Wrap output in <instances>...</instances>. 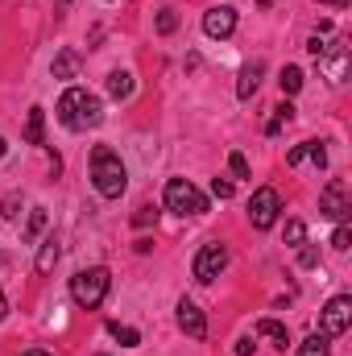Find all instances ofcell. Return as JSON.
<instances>
[{
    "label": "cell",
    "mask_w": 352,
    "mask_h": 356,
    "mask_svg": "<svg viewBox=\"0 0 352 356\" xmlns=\"http://www.w3.org/2000/svg\"><path fill=\"white\" fill-rule=\"evenodd\" d=\"M336 4H349V0H336Z\"/></svg>",
    "instance_id": "cell-38"
},
{
    "label": "cell",
    "mask_w": 352,
    "mask_h": 356,
    "mask_svg": "<svg viewBox=\"0 0 352 356\" xmlns=\"http://www.w3.org/2000/svg\"><path fill=\"white\" fill-rule=\"evenodd\" d=\"M290 116H294V108H290V104H278V108H273V120H269V124H265V133H269V137H273V133H278V129H282V124H286V120H290Z\"/></svg>",
    "instance_id": "cell-21"
},
{
    "label": "cell",
    "mask_w": 352,
    "mask_h": 356,
    "mask_svg": "<svg viewBox=\"0 0 352 356\" xmlns=\"http://www.w3.org/2000/svg\"><path fill=\"white\" fill-rule=\"evenodd\" d=\"M178 29V13L175 8H162V13H158V33H175Z\"/></svg>",
    "instance_id": "cell-26"
},
{
    "label": "cell",
    "mask_w": 352,
    "mask_h": 356,
    "mask_svg": "<svg viewBox=\"0 0 352 356\" xmlns=\"http://www.w3.org/2000/svg\"><path fill=\"white\" fill-rule=\"evenodd\" d=\"M108 286H112V273L104 266H91V269H79L71 277V298L83 307V311H95L104 298H108Z\"/></svg>",
    "instance_id": "cell-3"
},
{
    "label": "cell",
    "mask_w": 352,
    "mask_h": 356,
    "mask_svg": "<svg viewBox=\"0 0 352 356\" xmlns=\"http://www.w3.org/2000/svg\"><path fill=\"white\" fill-rule=\"evenodd\" d=\"M224 266H228V249L224 245H203L199 257H195V282H216Z\"/></svg>",
    "instance_id": "cell-8"
},
{
    "label": "cell",
    "mask_w": 352,
    "mask_h": 356,
    "mask_svg": "<svg viewBox=\"0 0 352 356\" xmlns=\"http://www.w3.org/2000/svg\"><path fill=\"white\" fill-rule=\"evenodd\" d=\"M257 4H262V8H269V4H273V0H257Z\"/></svg>",
    "instance_id": "cell-37"
},
{
    "label": "cell",
    "mask_w": 352,
    "mask_h": 356,
    "mask_svg": "<svg viewBox=\"0 0 352 356\" xmlns=\"http://www.w3.org/2000/svg\"><path fill=\"white\" fill-rule=\"evenodd\" d=\"M307 158H311L315 166H328V149H323L319 141H303V145H294V149L286 154V162H290V166H298V162H307Z\"/></svg>",
    "instance_id": "cell-11"
},
{
    "label": "cell",
    "mask_w": 352,
    "mask_h": 356,
    "mask_svg": "<svg viewBox=\"0 0 352 356\" xmlns=\"http://www.w3.org/2000/svg\"><path fill=\"white\" fill-rule=\"evenodd\" d=\"M228 166H232V175L237 178H249V162H245V154H228Z\"/></svg>",
    "instance_id": "cell-27"
},
{
    "label": "cell",
    "mask_w": 352,
    "mask_h": 356,
    "mask_svg": "<svg viewBox=\"0 0 352 356\" xmlns=\"http://www.w3.org/2000/svg\"><path fill=\"white\" fill-rule=\"evenodd\" d=\"M63 4H67V0H63Z\"/></svg>",
    "instance_id": "cell-40"
},
{
    "label": "cell",
    "mask_w": 352,
    "mask_h": 356,
    "mask_svg": "<svg viewBox=\"0 0 352 356\" xmlns=\"http://www.w3.org/2000/svg\"><path fill=\"white\" fill-rule=\"evenodd\" d=\"M262 75H265V63H249V67L241 71V83H237V95H241V99H249L253 91L262 88Z\"/></svg>",
    "instance_id": "cell-12"
},
{
    "label": "cell",
    "mask_w": 352,
    "mask_h": 356,
    "mask_svg": "<svg viewBox=\"0 0 352 356\" xmlns=\"http://www.w3.org/2000/svg\"><path fill=\"white\" fill-rule=\"evenodd\" d=\"M0 261H4V257H0Z\"/></svg>",
    "instance_id": "cell-41"
},
{
    "label": "cell",
    "mask_w": 352,
    "mask_h": 356,
    "mask_svg": "<svg viewBox=\"0 0 352 356\" xmlns=\"http://www.w3.org/2000/svg\"><path fill=\"white\" fill-rule=\"evenodd\" d=\"M154 220H158V211H154V207H141V211L133 216V224H137V228H145V224H154Z\"/></svg>",
    "instance_id": "cell-30"
},
{
    "label": "cell",
    "mask_w": 352,
    "mask_h": 356,
    "mask_svg": "<svg viewBox=\"0 0 352 356\" xmlns=\"http://www.w3.org/2000/svg\"><path fill=\"white\" fill-rule=\"evenodd\" d=\"M211 195L216 199H232V182L228 178H211Z\"/></svg>",
    "instance_id": "cell-28"
},
{
    "label": "cell",
    "mask_w": 352,
    "mask_h": 356,
    "mask_svg": "<svg viewBox=\"0 0 352 356\" xmlns=\"http://www.w3.org/2000/svg\"><path fill=\"white\" fill-rule=\"evenodd\" d=\"M75 75H79V54L75 50H63L54 58V79H75Z\"/></svg>",
    "instance_id": "cell-14"
},
{
    "label": "cell",
    "mask_w": 352,
    "mask_h": 356,
    "mask_svg": "<svg viewBox=\"0 0 352 356\" xmlns=\"http://www.w3.org/2000/svg\"><path fill=\"white\" fill-rule=\"evenodd\" d=\"M8 315V298H4V290H0V319Z\"/></svg>",
    "instance_id": "cell-34"
},
{
    "label": "cell",
    "mask_w": 352,
    "mask_h": 356,
    "mask_svg": "<svg viewBox=\"0 0 352 356\" xmlns=\"http://www.w3.org/2000/svg\"><path fill=\"white\" fill-rule=\"evenodd\" d=\"M58 120L67 129H95L104 120V104L91 91L71 88V91H63V99H58Z\"/></svg>",
    "instance_id": "cell-2"
},
{
    "label": "cell",
    "mask_w": 352,
    "mask_h": 356,
    "mask_svg": "<svg viewBox=\"0 0 352 356\" xmlns=\"http://www.w3.org/2000/svg\"><path fill=\"white\" fill-rule=\"evenodd\" d=\"M237 356H253V340H237Z\"/></svg>",
    "instance_id": "cell-33"
},
{
    "label": "cell",
    "mask_w": 352,
    "mask_h": 356,
    "mask_svg": "<svg viewBox=\"0 0 352 356\" xmlns=\"http://www.w3.org/2000/svg\"><path fill=\"white\" fill-rule=\"evenodd\" d=\"M352 323V298L349 294H336L328 307H323V319H319V327H323V336H344Z\"/></svg>",
    "instance_id": "cell-6"
},
{
    "label": "cell",
    "mask_w": 352,
    "mask_h": 356,
    "mask_svg": "<svg viewBox=\"0 0 352 356\" xmlns=\"http://www.w3.org/2000/svg\"><path fill=\"white\" fill-rule=\"evenodd\" d=\"M278 211H282V199H278V191L273 186H262L253 199H249V224L265 232V228H273V220H278Z\"/></svg>",
    "instance_id": "cell-5"
},
{
    "label": "cell",
    "mask_w": 352,
    "mask_h": 356,
    "mask_svg": "<svg viewBox=\"0 0 352 356\" xmlns=\"http://www.w3.org/2000/svg\"><path fill=\"white\" fill-rule=\"evenodd\" d=\"M298 266L315 269V266H319V249H315V245H298Z\"/></svg>",
    "instance_id": "cell-25"
},
{
    "label": "cell",
    "mask_w": 352,
    "mask_h": 356,
    "mask_svg": "<svg viewBox=\"0 0 352 356\" xmlns=\"http://www.w3.org/2000/svg\"><path fill=\"white\" fill-rule=\"evenodd\" d=\"M42 129H46V112L42 108H29V116H25V141L29 145H42Z\"/></svg>",
    "instance_id": "cell-15"
},
{
    "label": "cell",
    "mask_w": 352,
    "mask_h": 356,
    "mask_svg": "<svg viewBox=\"0 0 352 356\" xmlns=\"http://www.w3.org/2000/svg\"><path fill=\"white\" fill-rule=\"evenodd\" d=\"M349 241H352L349 224H340V228H336V236H332V249H349Z\"/></svg>",
    "instance_id": "cell-29"
},
{
    "label": "cell",
    "mask_w": 352,
    "mask_h": 356,
    "mask_svg": "<svg viewBox=\"0 0 352 356\" xmlns=\"http://www.w3.org/2000/svg\"><path fill=\"white\" fill-rule=\"evenodd\" d=\"M4 149H8V145H4V137H0V162H4Z\"/></svg>",
    "instance_id": "cell-36"
},
{
    "label": "cell",
    "mask_w": 352,
    "mask_h": 356,
    "mask_svg": "<svg viewBox=\"0 0 352 356\" xmlns=\"http://www.w3.org/2000/svg\"><path fill=\"white\" fill-rule=\"evenodd\" d=\"M25 356H50V353H42V348H33V353H25Z\"/></svg>",
    "instance_id": "cell-35"
},
{
    "label": "cell",
    "mask_w": 352,
    "mask_h": 356,
    "mask_svg": "<svg viewBox=\"0 0 352 356\" xmlns=\"http://www.w3.org/2000/svg\"><path fill=\"white\" fill-rule=\"evenodd\" d=\"M54 261H58V245H54V236H50V241L42 245V253H38V273H50Z\"/></svg>",
    "instance_id": "cell-18"
},
{
    "label": "cell",
    "mask_w": 352,
    "mask_h": 356,
    "mask_svg": "<svg viewBox=\"0 0 352 356\" xmlns=\"http://www.w3.org/2000/svg\"><path fill=\"white\" fill-rule=\"evenodd\" d=\"M108 91H112L116 99H129V95H133V75H129V71H112V75H108Z\"/></svg>",
    "instance_id": "cell-17"
},
{
    "label": "cell",
    "mask_w": 352,
    "mask_h": 356,
    "mask_svg": "<svg viewBox=\"0 0 352 356\" xmlns=\"http://www.w3.org/2000/svg\"><path fill=\"white\" fill-rule=\"evenodd\" d=\"M349 186L340 182V178H332L328 186H323V195H319V216H328V220H340L344 224V216H349Z\"/></svg>",
    "instance_id": "cell-7"
},
{
    "label": "cell",
    "mask_w": 352,
    "mask_h": 356,
    "mask_svg": "<svg viewBox=\"0 0 352 356\" xmlns=\"http://www.w3.org/2000/svg\"><path fill=\"white\" fill-rule=\"evenodd\" d=\"M257 336H265L273 348H286V344H290V332H286L278 319H262V323H257Z\"/></svg>",
    "instance_id": "cell-13"
},
{
    "label": "cell",
    "mask_w": 352,
    "mask_h": 356,
    "mask_svg": "<svg viewBox=\"0 0 352 356\" xmlns=\"http://www.w3.org/2000/svg\"><path fill=\"white\" fill-rule=\"evenodd\" d=\"M286 245H294V249L307 245V228H303V220H290V224H286Z\"/></svg>",
    "instance_id": "cell-23"
},
{
    "label": "cell",
    "mask_w": 352,
    "mask_h": 356,
    "mask_svg": "<svg viewBox=\"0 0 352 356\" xmlns=\"http://www.w3.org/2000/svg\"><path fill=\"white\" fill-rule=\"evenodd\" d=\"M4 216H8V220H17V195H8V199H4Z\"/></svg>",
    "instance_id": "cell-32"
},
{
    "label": "cell",
    "mask_w": 352,
    "mask_h": 356,
    "mask_svg": "<svg viewBox=\"0 0 352 356\" xmlns=\"http://www.w3.org/2000/svg\"><path fill=\"white\" fill-rule=\"evenodd\" d=\"M91 182H95V191H99L104 199H120V195H125L129 170H125V162H120L116 149H108V145H95V149H91Z\"/></svg>",
    "instance_id": "cell-1"
},
{
    "label": "cell",
    "mask_w": 352,
    "mask_h": 356,
    "mask_svg": "<svg viewBox=\"0 0 352 356\" xmlns=\"http://www.w3.org/2000/svg\"><path fill=\"white\" fill-rule=\"evenodd\" d=\"M307 50H311V54H315V58H323V54H328V46H323V42H319V33H315V38H311V42H307Z\"/></svg>",
    "instance_id": "cell-31"
},
{
    "label": "cell",
    "mask_w": 352,
    "mask_h": 356,
    "mask_svg": "<svg viewBox=\"0 0 352 356\" xmlns=\"http://www.w3.org/2000/svg\"><path fill=\"white\" fill-rule=\"evenodd\" d=\"M178 327H182L191 340H203V336H207V319H203V311H199L191 298L178 302Z\"/></svg>",
    "instance_id": "cell-10"
},
{
    "label": "cell",
    "mask_w": 352,
    "mask_h": 356,
    "mask_svg": "<svg viewBox=\"0 0 352 356\" xmlns=\"http://www.w3.org/2000/svg\"><path fill=\"white\" fill-rule=\"evenodd\" d=\"M232 29H237V8L220 4V8H211V13H203V33H207V38H228Z\"/></svg>",
    "instance_id": "cell-9"
},
{
    "label": "cell",
    "mask_w": 352,
    "mask_h": 356,
    "mask_svg": "<svg viewBox=\"0 0 352 356\" xmlns=\"http://www.w3.org/2000/svg\"><path fill=\"white\" fill-rule=\"evenodd\" d=\"M166 207L178 211V216H203V211H207V199L199 195L195 182H186V178H170V182H166Z\"/></svg>",
    "instance_id": "cell-4"
},
{
    "label": "cell",
    "mask_w": 352,
    "mask_h": 356,
    "mask_svg": "<svg viewBox=\"0 0 352 356\" xmlns=\"http://www.w3.org/2000/svg\"><path fill=\"white\" fill-rule=\"evenodd\" d=\"M323 4H336V0H323Z\"/></svg>",
    "instance_id": "cell-39"
},
{
    "label": "cell",
    "mask_w": 352,
    "mask_h": 356,
    "mask_svg": "<svg viewBox=\"0 0 352 356\" xmlns=\"http://www.w3.org/2000/svg\"><path fill=\"white\" fill-rule=\"evenodd\" d=\"M278 83H282L286 95H294V91L303 88V71H298V67H282V79H278Z\"/></svg>",
    "instance_id": "cell-20"
},
{
    "label": "cell",
    "mask_w": 352,
    "mask_h": 356,
    "mask_svg": "<svg viewBox=\"0 0 352 356\" xmlns=\"http://www.w3.org/2000/svg\"><path fill=\"white\" fill-rule=\"evenodd\" d=\"M298 356H328V336H307L298 344Z\"/></svg>",
    "instance_id": "cell-19"
},
{
    "label": "cell",
    "mask_w": 352,
    "mask_h": 356,
    "mask_svg": "<svg viewBox=\"0 0 352 356\" xmlns=\"http://www.w3.org/2000/svg\"><path fill=\"white\" fill-rule=\"evenodd\" d=\"M108 332H112V336H116V340H120V344H125V348H133V344H137V340H141V336H137V332H133V327H120V323H108Z\"/></svg>",
    "instance_id": "cell-24"
},
{
    "label": "cell",
    "mask_w": 352,
    "mask_h": 356,
    "mask_svg": "<svg viewBox=\"0 0 352 356\" xmlns=\"http://www.w3.org/2000/svg\"><path fill=\"white\" fill-rule=\"evenodd\" d=\"M344 71H349V50L336 46V54L328 58V79H332V83H344Z\"/></svg>",
    "instance_id": "cell-16"
},
{
    "label": "cell",
    "mask_w": 352,
    "mask_h": 356,
    "mask_svg": "<svg viewBox=\"0 0 352 356\" xmlns=\"http://www.w3.org/2000/svg\"><path fill=\"white\" fill-rule=\"evenodd\" d=\"M46 228V207H33L29 211V228H25V241H38V232Z\"/></svg>",
    "instance_id": "cell-22"
}]
</instances>
